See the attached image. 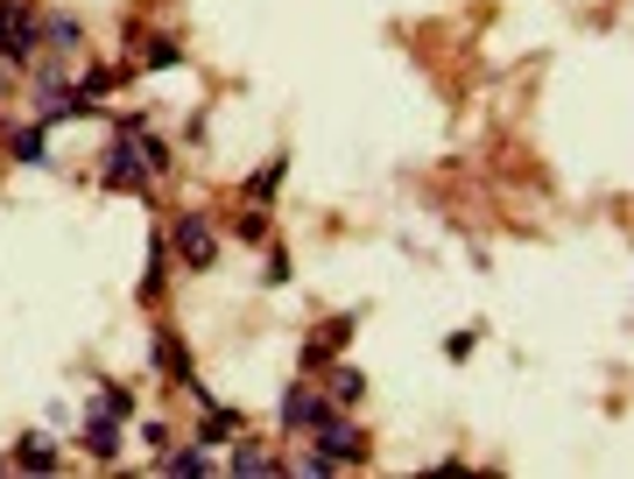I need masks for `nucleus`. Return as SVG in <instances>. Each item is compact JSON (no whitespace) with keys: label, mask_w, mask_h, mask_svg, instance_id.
I'll list each match as a JSON object with an SVG mask.
<instances>
[{"label":"nucleus","mask_w":634,"mask_h":479,"mask_svg":"<svg viewBox=\"0 0 634 479\" xmlns=\"http://www.w3.org/2000/svg\"><path fill=\"white\" fill-rule=\"evenodd\" d=\"M35 50H43V14H35L29 0H0V64L29 71Z\"/></svg>","instance_id":"nucleus-1"},{"label":"nucleus","mask_w":634,"mask_h":479,"mask_svg":"<svg viewBox=\"0 0 634 479\" xmlns=\"http://www.w3.org/2000/svg\"><path fill=\"white\" fill-rule=\"evenodd\" d=\"M163 240H169V254H177L190 275H205V268L219 261V226H211L205 212H177V226H169Z\"/></svg>","instance_id":"nucleus-2"},{"label":"nucleus","mask_w":634,"mask_h":479,"mask_svg":"<svg viewBox=\"0 0 634 479\" xmlns=\"http://www.w3.org/2000/svg\"><path fill=\"white\" fill-rule=\"evenodd\" d=\"M311 445L332 458V466H367V430H360L353 416H339V409H324L311 424Z\"/></svg>","instance_id":"nucleus-3"},{"label":"nucleus","mask_w":634,"mask_h":479,"mask_svg":"<svg viewBox=\"0 0 634 479\" xmlns=\"http://www.w3.org/2000/svg\"><path fill=\"white\" fill-rule=\"evenodd\" d=\"M324 409H332V402H324L311 381H290V388H282V402H276V430H282V437H297V430H311Z\"/></svg>","instance_id":"nucleus-4"},{"label":"nucleus","mask_w":634,"mask_h":479,"mask_svg":"<svg viewBox=\"0 0 634 479\" xmlns=\"http://www.w3.org/2000/svg\"><path fill=\"white\" fill-rule=\"evenodd\" d=\"M100 184L106 190H148V169H142V156H134V134H113V142H106Z\"/></svg>","instance_id":"nucleus-5"},{"label":"nucleus","mask_w":634,"mask_h":479,"mask_svg":"<svg viewBox=\"0 0 634 479\" xmlns=\"http://www.w3.org/2000/svg\"><path fill=\"white\" fill-rule=\"evenodd\" d=\"M156 367H163L169 381H177V388H184L190 402H211V388H205V381H198V367H190V353H184V339L169 332V324H163V332H156Z\"/></svg>","instance_id":"nucleus-6"},{"label":"nucleus","mask_w":634,"mask_h":479,"mask_svg":"<svg viewBox=\"0 0 634 479\" xmlns=\"http://www.w3.org/2000/svg\"><path fill=\"white\" fill-rule=\"evenodd\" d=\"M121 416L113 409H85V424H79V445H85V458H100V466H113L121 458Z\"/></svg>","instance_id":"nucleus-7"},{"label":"nucleus","mask_w":634,"mask_h":479,"mask_svg":"<svg viewBox=\"0 0 634 479\" xmlns=\"http://www.w3.org/2000/svg\"><path fill=\"white\" fill-rule=\"evenodd\" d=\"M0 142H8V156H14V163H29V169H43V163H50V127H43V121L8 127Z\"/></svg>","instance_id":"nucleus-8"},{"label":"nucleus","mask_w":634,"mask_h":479,"mask_svg":"<svg viewBox=\"0 0 634 479\" xmlns=\"http://www.w3.org/2000/svg\"><path fill=\"white\" fill-rule=\"evenodd\" d=\"M226 472H290V458H276L268 445H254V437H233V451H226Z\"/></svg>","instance_id":"nucleus-9"},{"label":"nucleus","mask_w":634,"mask_h":479,"mask_svg":"<svg viewBox=\"0 0 634 479\" xmlns=\"http://www.w3.org/2000/svg\"><path fill=\"white\" fill-rule=\"evenodd\" d=\"M43 50L50 56H79L85 50V22L79 14H43Z\"/></svg>","instance_id":"nucleus-10"},{"label":"nucleus","mask_w":634,"mask_h":479,"mask_svg":"<svg viewBox=\"0 0 634 479\" xmlns=\"http://www.w3.org/2000/svg\"><path fill=\"white\" fill-rule=\"evenodd\" d=\"M360 395H367V374H360L353 360H339V367L324 374V402H332V409H353Z\"/></svg>","instance_id":"nucleus-11"},{"label":"nucleus","mask_w":634,"mask_h":479,"mask_svg":"<svg viewBox=\"0 0 634 479\" xmlns=\"http://www.w3.org/2000/svg\"><path fill=\"white\" fill-rule=\"evenodd\" d=\"M14 466H22V472H56V466H64V458H56V445H50V437L43 430H29V437H14Z\"/></svg>","instance_id":"nucleus-12"},{"label":"nucleus","mask_w":634,"mask_h":479,"mask_svg":"<svg viewBox=\"0 0 634 479\" xmlns=\"http://www.w3.org/2000/svg\"><path fill=\"white\" fill-rule=\"evenodd\" d=\"M233 437H240V416H233V409H219V402H205L198 445H205V451H219V445H233Z\"/></svg>","instance_id":"nucleus-13"},{"label":"nucleus","mask_w":634,"mask_h":479,"mask_svg":"<svg viewBox=\"0 0 634 479\" xmlns=\"http://www.w3.org/2000/svg\"><path fill=\"white\" fill-rule=\"evenodd\" d=\"M163 472H177V479H198V472H211V451L190 437V445H169L163 451Z\"/></svg>","instance_id":"nucleus-14"},{"label":"nucleus","mask_w":634,"mask_h":479,"mask_svg":"<svg viewBox=\"0 0 634 479\" xmlns=\"http://www.w3.org/2000/svg\"><path fill=\"white\" fill-rule=\"evenodd\" d=\"M134 156H142L148 177H163V169L177 163V156H169V142H163V134H148V127H134Z\"/></svg>","instance_id":"nucleus-15"},{"label":"nucleus","mask_w":634,"mask_h":479,"mask_svg":"<svg viewBox=\"0 0 634 479\" xmlns=\"http://www.w3.org/2000/svg\"><path fill=\"white\" fill-rule=\"evenodd\" d=\"M163 282H169V240L156 233V240H148V275H142V296H163Z\"/></svg>","instance_id":"nucleus-16"},{"label":"nucleus","mask_w":634,"mask_h":479,"mask_svg":"<svg viewBox=\"0 0 634 479\" xmlns=\"http://www.w3.org/2000/svg\"><path fill=\"white\" fill-rule=\"evenodd\" d=\"M177 64H184V43H177V35H156V43L142 50V71H177Z\"/></svg>","instance_id":"nucleus-17"},{"label":"nucleus","mask_w":634,"mask_h":479,"mask_svg":"<svg viewBox=\"0 0 634 479\" xmlns=\"http://www.w3.org/2000/svg\"><path fill=\"white\" fill-rule=\"evenodd\" d=\"M233 240H247V247L268 240V212H261V205H254V212H233Z\"/></svg>","instance_id":"nucleus-18"},{"label":"nucleus","mask_w":634,"mask_h":479,"mask_svg":"<svg viewBox=\"0 0 634 479\" xmlns=\"http://www.w3.org/2000/svg\"><path fill=\"white\" fill-rule=\"evenodd\" d=\"M100 409H113V416L127 424V416H134V388H127V381H106V388H100Z\"/></svg>","instance_id":"nucleus-19"},{"label":"nucleus","mask_w":634,"mask_h":479,"mask_svg":"<svg viewBox=\"0 0 634 479\" xmlns=\"http://www.w3.org/2000/svg\"><path fill=\"white\" fill-rule=\"evenodd\" d=\"M142 445H148V451H156V458H163L169 445H177V437H169V424H156V416H148V424H142Z\"/></svg>","instance_id":"nucleus-20"},{"label":"nucleus","mask_w":634,"mask_h":479,"mask_svg":"<svg viewBox=\"0 0 634 479\" xmlns=\"http://www.w3.org/2000/svg\"><path fill=\"white\" fill-rule=\"evenodd\" d=\"M472 346H479V324H466V332H451V339H445V360H466Z\"/></svg>","instance_id":"nucleus-21"},{"label":"nucleus","mask_w":634,"mask_h":479,"mask_svg":"<svg viewBox=\"0 0 634 479\" xmlns=\"http://www.w3.org/2000/svg\"><path fill=\"white\" fill-rule=\"evenodd\" d=\"M113 85H121V71H85L79 92H85V100H100V92H113Z\"/></svg>","instance_id":"nucleus-22"},{"label":"nucleus","mask_w":634,"mask_h":479,"mask_svg":"<svg viewBox=\"0 0 634 479\" xmlns=\"http://www.w3.org/2000/svg\"><path fill=\"white\" fill-rule=\"evenodd\" d=\"M282 169H290V163H282V156H276V163H268V169H261V177H254V198H268V190H276V184H282Z\"/></svg>","instance_id":"nucleus-23"},{"label":"nucleus","mask_w":634,"mask_h":479,"mask_svg":"<svg viewBox=\"0 0 634 479\" xmlns=\"http://www.w3.org/2000/svg\"><path fill=\"white\" fill-rule=\"evenodd\" d=\"M268 282H290V254H282V247H268V268H261Z\"/></svg>","instance_id":"nucleus-24"}]
</instances>
